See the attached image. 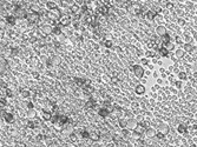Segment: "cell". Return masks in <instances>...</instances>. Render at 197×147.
Listing matches in <instances>:
<instances>
[{
  "mask_svg": "<svg viewBox=\"0 0 197 147\" xmlns=\"http://www.w3.org/2000/svg\"><path fill=\"white\" fill-rule=\"evenodd\" d=\"M27 20L30 24H37L39 19H40V16H39V13L38 12H34V11H31L28 14H27Z\"/></svg>",
  "mask_w": 197,
  "mask_h": 147,
  "instance_id": "1",
  "label": "cell"
},
{
  "mask_svg": "<svg viewBox=\"0 0 197 147\" xmlns=\"http://www.w3.org/2000/svg\"><path fill=\"white\" fill-rule=\"evenodd\" d=\"M131 69L133 71V73H135V75H136V78L142 79L144 77V68H143V66H142V65H135V66L131 67Z\"/></svg>",
  "mask_w": 197,
  "mask_h": 147,
  "instance_id": "2",
  "label": "cell"
},
{
  "mask_svg": "<svg viewBox=\"0 0 197 147\" xmlns=\"http://www.w3.org/2000/svg\"><path fill=\"white\" fill-rule=\"evenodd\" d=\"M14 16H16L17 18H21L22 19V18H27V13L24 8H21V7H17Z\"/></svg>",
  "mask_w": 197,
  "mask_h": 147,
  "instance_id": "3",
  "label": "cell"
},
{
  "mask_svg": "<svg viewBox=\"0 0 197 147\" xmlns=\"http://www.w3.org/2000/svg\"><path fill=\"white\" fill-rule=\"evenodd\" d=\"M2 118H4V120H5L7 124H13V122H14V116H13L12 113L4 112V113H2Z\"/></svg>",
  "mask_w": 197,
  "mask_h": 147,
  "instance_id": "4",
  "label": "cell"
},
{
  "mask_svg": "<svg viewBox=\"0 0 197 147\" xmlns=\"http://www.w3.org/2000/svg\"><path fill=\"white\" fill-rule=\"evenodd\" d=\"M144 132H145V127H144L143 124H137L136 127H135V134L136 135H142V134H144Z\"/></svg>",
  "mask_w": 197,
  "mask_h": 147,
  "instance_id": "5",
  "label": "cell"
},
{
  "mask_svg": "<svg viewBox=\"0 0 197 147\" xmlns=\"http://www.w3.org/2000/svg\"><path fill=\"white\" fill-rule=\"evenodd\" d=\"M145 92H146V88H145V86L142 85V84L137 85V86L135 87V93H136L137 95H143Z\"/></svg>",
  "mask_w": 197,
  "mask_h": 147,
  "instance_id": "6",
  "label": "cell"
},
{
  "mask_svg": "<svg viewBox=\"0 0 197 147\" xmlns=\"http://www.w3.org/2000/svg\"><path fill=\"white\" fill-rule=\"evenodd\" d=\"M70 24H71V19H70V16H61L60 20H59V25H60V26H69Z\"/></svg>",
  "mask_w": 197,
  "mask_h": 147,
  "instance_id": "7",
  "label": "cell"
},
{
  "mask_svg": "<svg viewBox=\"0 0 197 147\" xmlns=\"http://www.w3.org/2000/svg\"><path fill=\"white\" fill-rule=\"evenodd\" d=\"M52 113H51V111L48 110H44L43 113H41V118H43L45 121H51V119H52Z\"/></svg>",
  "mask_w": 197,
  "mask_h": 147,
  "instance_id": "8",
  "label": "cell"
},
{
  "mask_svg": "<svg viewBox=\"0 0 197 147\" xmlns=\"http://www.w3.org/2000/svg\"><path fill=\"white\" fill-rule=\"evenodd\" d=\"M156 16H157V13H156L155 10H149L145 12V18H146L148 20H154Z\"/></svg>",
  "mask_w": 197,
  "mask_h": 147,
  "instance_id": "9",
  "label": "cell"
},
{
  "mask_svg": "<svg viewBox=\"0 0 197 147\" xmlns=\"http://www.w3.org/2000/svg\"><path fill=\"white\" fill-rule=\"evenodd\" d=\"M109 113H110V110H109L107 107H101V108H99V111H98V115L101 116V118H106V116L109 115Z\"/></svg>",
  "mask_w": 197,
  "mask_h": 147,
  "instance_id": "10",
  "label": "cell"
},
{
  "mask_svg": "<svg viewBox=\"0 0 197 147\" xmlns=\"http://www.w3.org/2000/svg\"><path fill=\"white\" fill-rule=\"evenodd\" d=\"M98 13L101 16H107L109 14V7L106 5H100L98 7Z\"/></svg>",
  "mask_w": 197,
  "mask_h": 147,
  "instance_id": "11",
  "label": "cell"
},
{
  "mask_svg": "<svg viewBox=\"0 0 197 147\" xmlns=\"http://www.w3.org/2000/svg\"><path fill=\"white\" fill-rule=\"evenodd\" d=\"M6 22L11 26H14L17 22V16H6Z\"/></svg>",
  "mask_w": 197,
  "mask_h": 147,
  "instance_id": "12",
  "label": "cell"
},
{
  "mask_svg": "<svg viewBox=\"0 0 197 147\" xmlns=\"http://www.w3.org/2000/svg\"><path fill=\"white\" fill-rule=\"evenodd\" d=\"M96 105H97V101L93 98H89L87 101H86V107L87 108H95Z\"/></svg>",
  "mask_w": 197,
  "mask_h": 147,
  "instance_id": "13",
  "label": "cell"
},
{
  "mask_svg": "<svg viewBox=\"0 0 197 147\" xmlns=\"http://www.w3.org/2000/svg\"><path fill=\"white\" fill-rule=\"evenodd\" d=\"M70 121V119H69V116L67 115H63V114H61V115H59V125H60V126H63V125H65V124H67V122H69Z\"/></svg>",
  "mask_w": 197,
  "mask_h": 147,
  "instance_id": "14",
  "label": "cell"
},
{
  "mask_svg": "<svg viewBox=\"0 0 197 147\" xmlns=\"http://www.w3.org/2000/svg\"><path fill=\"white\" fill-rule=\"evenodd\" d=\"M177 132H178L179 134H186V133H188V128H186V126L184 124H181V125H178V127H177Z\"/></svg>",
  "mask_w": 197,
  "mask_h": 147,
  "instance_id": "15",
  "label": "cell"
},
{
  "mask_svg": "<svg viewBox=\"0 0 197 147\" xmlns=\"http://www.w3.org/2000/svg\"><path fill=\"white\" fill-rule=\"evenodd\" d=\"M90 139L92 141H98L100 139V134L98 132H90Z\"/></svg>",
  "mask_w": 197,
  "mask_h": 147,
  "instance_id": "16",
  "label": "cell"
},
{
  "mask_svg": "<svg viewBox=\"0 0 197 147\" xmlns=\"http://www.w3.org/2000/svg\"><path fill=\"white\" fill-rule=\"evenodd\" d=\"M46 8H47L48 11L57 10V4H56L54 1H47V2H46Z\"/></svg>",
  "mask_w": 197,
  "mask_h": 147,
  "instance_id": "17",
  "label": "cell"
},
{
  "mask_svg": "<svg viewBox=\"0 0 197 147\" xmlns=\"http://www.w3.org/2000/svg\"><path fill=\"white\" fill-rule=\"evenodd\" d=\"M162 41H163V45H164V46H166L168 44H170V42H171L170 34H168V33H166V34H164V35L162 37Z\"/></svg>",
  "mask_w": 197,
  "mask_h": 147,
  "instance_id": "18",
  "label": "cell"
},
{
  "mask_svg": "<svg viewBox=\"0 0 197 147\" xmlns=\"http://www.w3.org/2000/svg\"><path fill=\"white\" fill-rule=\"evenodd\" d=\"M156 32H157V34H158V35H160V37H163L164 34H166V30H165V27L162 26V25L156 28Z\"/></svg>",
  "mask_w": 197,
  "mask_h": 147,
  "instance_id": "19",
  "label": "cell"
},
{
  "mask_svg": "<svg viewBox=\"0 0 197 147\" xmlns=\"http://www.w3.org/2000/svg\"><path fill=\"white\" fill-rule=\"evenodd\" d=\"M52 34H54V35H61V27H59V25L58 26H53L52 27V32H51Z\"/></svg>",
  "mask_w": 197,
  "mask_h": 147,
  "instance_id": "20",
  "label": "cell"
},
{
  "mask_svg": "<svg viewBox=\"0 0 197 147\" xmlns=\"http://www.w3.org/2000/svg\"><path fill=\"white\" fill-rule=\"evenodd\" d=\"M158 131L162 132V133H164V134H166V133L169 132V126L165 125V124H160L159 126H158Z\"/></svg>",
  "mask_w": 197,
  "mask_h": 147,
  "instance_id": "21",
  "label": "cell"
},
{
  "mask_svg": "<svg viewBox=\"0 0 197 147\" xmlns=\"http://www.w3.org/2000/svg\"><path fill=\"white\" fill-rule=\"evenodd\" d=\"M159 54L162 55V57H168L169 55V49L165 47V46H162V47H159Z\"/></svg>",
  "mask_w": 197,
  "mask_h": 147,
  "instance_id": "22",
  "label": "cell"
},
{
  "mask_svg": "<svg viewBox=\"0 0 197 147\" xmlns=\"http://www.w3.org/2000/svg\"><path fill=\"white\" fill-rule=\"evenodd\" d=\"M27 127H30V128H37V127H39V122H37L36 120H30L27 122Z\"/></svg>",
  "mask_w": 197,
  "mask_h": 147,
  "instance_id": "23",
  "label": "cell"
},
{
  "mask_svg": "<svg viewBox=\"0 0 197 147\" xmlns=\"http://www.w3.org/2000/svg\"><path fill=\"white\" fill-rule=\"evenodd\" d=\"M75 82L77 85H79V86H84V85L87 84L86 80L85 79H83V78H75Z\"/></svg>",
  "mask_w": 197,
  "mask_h": 147,
  "instance_id": "24",
  "label": "cell"
},
{
  "mask_svg": "<svg viewBox=\"0 0 197 147\" xmlns=\"http://www.w3.org/2000/svg\"><path fill=\"white\" fill-rule=\"evenodd\" d=\"M20 95H21V98H24V99H27V98L31 97V92H30L28 89H22Z\"/></svg>",
  "mask_w": 197,
  "mask_h": 147,
  "instance_id": "25",
  "label": "cell"
},
{
  "mask_svg": "<svg viewBox=\"0 0 197 147\" xmlns=\"http://www.w3.org/2000/svg\"><path fill=\"white\" fill-rule=\"evenodd\" d=\"M118 125L120 126V128L125 130V128L128 127V121L125 120V119H119V121H118Z\"/></svg>",
  "mask_w": 197,
  "mask_h": 147,
  "instance_id": "26",
  "label": "cell"
},
{
  "mask_svg": "<svg viewBox=\"0 0 197 147\" xmlns=\"http://www.w3.org/2000/svg\"><path fill=\"white\" fill-rule=\"evenodd\" d=\"M192 48H194V46H192L191 44H189V42L184 44V46H183V49H184L185 52H191Z\"/></svg>",
  "mask_w": 197,
  "mask_h": 147,
  "instance_id": "27",
  "label": "cell"
},
{
  "mask_svg": "<svg viewBox=\"0 0 197 147\" xmlns=\"http://www.w3.org/2000/svg\"><path fill=\"white\" fill-rule=\"evenodd\" d=\"M103 45H104L106 48H112V47H113V42H112L111 40H109V39L104 40V41H103Z\"/></svg>",
  "mask_w": 197,
  "mask_h": 147,
  "instance_id": "28",
  "label": "cell"
},
{
  "mask_svg": "<svg viewBox=\"0 0 197 147\" xmlns=\"http://www.w3.org/2000/svg\"><path fill=\"white\" fill-rule=\"evenodd\" d=\"M80 137L83 138V139H90V132H87V131H81L80 132Z\"/></svg>",
  "mask_w": 197,
  "mask_h": 147,
  "instance_id": "29",
  "label": "cell"
},
{
  "mask_svg": "<svg viewBox=\"0 0 197 147\" xmlns=\"http://www.w3.org/2000/svg\"><path fill=\"white\" fill-rule=\"evenodd\" d=\"M52 12H53V13H50V14H48V16H51L52 19H57V18H59V16H60V13L58 12V10H54V11H52Z\"/></svg>",
  "mask_w": 197,
  "mask_h": 147,
  "instance_id": "30",
  "label": "cell"
},
{
  "mask_svg": "<svg viewBox=\"0 0 197 147\" xmlns=\"http://www.w3.org/2000/svg\"><path fill=\"white\" fill-rule=\"evenodd\" d=\"M178 79L182 80V81H184V80L188 79V75H186L185 72H179V73H178Z\"/></svg>",
  "mask_w": 197,
  "mask_h": 147,
  "instance_id": "31",
  "label": "cell"
},
{
  "mask_svg": "<svg viewBox=\"0 0 197 147\" xmlns=\"http://www.w3.org/2000/svg\"><path fill=\"white\" fill-rule=\"evenodd\" d=\"M84 89H85V92H87L89 94H90V93H92V92L95 91V89H93V87H92V86H90V84H86L85 87H84Z\"/></svg>",
  "mask_w": 197,
  "mask_h": 147,
  "instance_id": "32",
  "label": "cell"
},
{
  "mask_svg": "<svg viewBox=\"0 0 197 147\" xmlns=\"http://www.w3.org/2000/svg\"><path fill=\"white\" fill-rule=\"evenodd\" d=\"M48 105H50V107H51V110H50L51 112H56V111H57V108H58L57 104H56V102H53V101H51Z\"/></svg>",
  "mask_w": 197,
  "mask_h": 147,
  "instance_id": "33",
  "label": "cell"
},
{
  "mask_svg": "<svg viewBox=\"0 0 197 147\" xmlns=\"http://www.w3.org/2000/svg\"><path fill=\"white\" fill-rule=\"evenodd\" d=\"M155 137L157 138V139H159V140H162V139H164V137H165V134L164 133H162V132H156L155 133Z\"/></svg>",
  "mask_w": 197,
  "mask_h": 147,
  "instance_id": "34",
  "label": "cell"
},
{
  "mask_svg": "<svg viewBox=\"0 0 197 147\" xmlns=\"http://www.w3.org/2000/svg\"><path fill=\"white\" fill-rule=\"evenodd\" d=\"M51 122H52V124H58V122H59V114H56V115L52 116Z\"/></svg>",
  "mask_w": 197,
  "mask_h": 147,
  "instance_id": "35",
  "label": "cell"
},
{
  "mask_svg": "<svg viewBox=\"0 0 197 147\" xmlns=\"http://www.w3.org/2000/svg\"><path fill=\"white\" fill-rule=\"evenodd\" d=\"M26 107L28 108V111H30V110H33V108H34V105H33V102H31V101H27Z\"/></svg>",
  "mask_w": 197,
  "mask_h": 147,
  "instance_id": "36",
  "label": "cell"
},
{
  "mask_svg": "<svg viewBox=\"0 0 197 147\" xmlns=\"http://www.w3.org/2000/svg\"><path fill=\"white\" fill-rule=\"evenodd\" d=\"M182 80H178V81H176L175 82V87L176 88H178V89H181L182 88Z\"/></svg>",
  "mask_w": 197,
  "mask_h": 147,
  "instance_id": "37",
  "label": "cell"
},
{
  "mask_svg": "<svg viewBox=\"0 0 197 147\" xmlns=\"http://www.w3.org/2000/svg\"><path fill=\"white\" fill-rule=\"evenodd\" d=\"M145 54H146V57H148V58H154V57H155V52H152V51H148Z\"/></svg>",
  "mask_w": 197,
  "mask_h": 147,
  "instance_id": "38",
  "label": "cell"
},
{
  "mask_svg": "<svg viewBox=\"0 0 197 147\" xmlns=\"http://www.w3.org/2000/svg\"><path fill=\"white\" fill-rule=\"evenodd\" d=\"M71 11H72L73 13H78V12H79V7H78V6H72V7H71Z\"/></svg>",
  "mask_w": 197,
  "mask_h": 147,
  "instance_id": "39",
  "label": "cell"
},
{
  "mask_svg": "<svg viewBox=\"0 0 197 147\" xmlns=\"http://www.w3.org/2000/svg\"><path fill=\"white\" fill-rule=\"evenodd\" d=\"M182 42H183V39L181 37H176V44H178V45H182Z\"/></svg>",
  "mask_w": 197,
  "mask_h": 147,
  "instance_id": "40",
  "label": "cell"
},
{
  "mask_svg": "<svg viewBox=\"0 0 197 147\" xmlns=\"http://www.w3.org/2000/svg\"><path fill=\"white\" fill-rule=\"evenodd\" d=\"M140 63H142V65H149V60L146 58H143L140 60Z\"/></svg>",
  "mask_w": 197,
  "mask_h": 147,
  "instance_id": "41",
  "label": "cell"
},
{
  "mask_svg": "<svg viewBox=\"0 0 197 147\" xmlns=\"http://www.w3.org/2000/svg\"><path fill=\"white\" fill-rule=\"evenodd\" d=\"M0 102H1V106H5L6 104H7L6 99H5V98H2V97H1V100H0Z\"/></svg>",
  "mask_w": 197,
  "mask_h": 147,
  "instance_id": "42",
  "label": "cell"
},
{
  "mask_svg": "<svg viewBox=\"0 0 197 147\" xmlns=\"http://www.w3.org/2000/svg\"><path fill=\"white\" fill-rule=\"evenodd\" d=\"M32 77L34 79H39V73H38V72H33L32 73Z\"/></svg>",
  "mask_w": 197,
  "mask_h": 147,
  "instance_id": "43",
  "label": "cell"
},
{
  "mask_svg": "<svg viewBox=\"0 0 197 147\" xmlns=\"http://www.w3.org/2000/svg\"><path fill=\"white\" fill-rule=\"evenodd\" d=\"M44 138H45V137H44L43 134H40V135H38V137H37V140H38V141H41V140H44Z\"/></svg>",
  "mask_w": 197,
  "mask_h": 147,
  "instance_id": "44",
  "label": "cell"
},
{
  "mask_svg": "<svg viewBox=\"0 0 197 147\" xmlns=\"http://www.w3.org/2000/svg\"><path fill=\"white\" fill-rule=\"evenodd\" d=\"M28 114H30V116H36V113H34V111L33 110H30V113H28Z\"/></svg>",
  "mask_w": 197,
  "mask_h": 147,
  "instance_id": "45",
  "label": "cell"
},
{
  "mask_svg": "<svg viewBox=\"0 0 197 147\" xmlns=\"http://www.w3.org/2000/svg\"><path fill=\"white\" fill-rule=\"evenodd\" d=\"M166 7H168V8H174V5H172V4H171V2H168V4H166Z\"/></svg>",
  "mask_w": 197,
  "mask_h": 147,
  "instance_id": "46",
  "label": "cell"
},
{
  "mask_svg": "<svg viewBox=\"0 0 197 147\" xmlns=\"http://www.w3.org/2000/svg\"><path fill=\"white\" fill-rule=\"evenodd\" d=\"M12 53H13V54L16 55L17 53H18V48H12Z\"/></svg>",
  "mask_w": 197,
  "mask_h": 147,
  "instance_id": "47",
  "label": "cell"
},
{
  "mask_svg": "<svg viewBox=\"0 0 197 147\" xmlns=\"http://www.w3.org/2000/svg\"><path fill=\"white\" fill-rule=\"evenodd\" d=\"M70 138H71V141H76V135H73V134H72Z\"/></svg>",
  "mask_w": 197,
  "mask_h": 147,
  "instance_id": "48",
  "label": "cell"
},
{
  "mask_svg": "<svg viewBox=\"0 0 197 147\" xmlns=\"http://www.w3.org/2000/svg\"><path fill=\"white\" fill-rule=\"evenodd\" d=\"M81 11H83V12H86V11H87V7H86V6L84 5L83 7H81Z\"/></svg>",
  "mask_w": 197,
  "mask_h": 147,
  "instance_id": "49",
  "label": "cell"
},
{
  "mask_svg": "<svg viewBox=\"0 0 197 147\" xmlns=\"http://www.w3.org/2000/svg\"><path fill=\"white\" fill-rule=\"evenodd\" d=\"M191 52H192V53H197V47H194V48H192Z\"/></svg>",
  "mask_w": 197,
  "mask_h": 147,
  "instance_id": "50",
  "label": "cell"
},
{
  "mask_svg": "<svg viewBox=\"0 0 197 147\" xmlns=\"http://www.w3.org/2000/svg\"><path fill=\"white\" fill-rule=\"evenodd\" d=\"M148 131H149L148 133H149L150 135H152V134H154V132H152V130H148Z\"/></svg>",
  "mask_w": 197,
  "mask_h": 147,
  "instance_id": "51",
  "label": "cell"
},
{
  "mask_svg": "<svg viewBox=\"0 0 197 147\" xmlns=\"http://www.w3.org/2000/svg\"><path fill=\"white\" fill-rule=\"evenodd\" d=\"M192 130H197V125H192Z\"/></svg>",
  "mask_w": 197,
  "mask_h": 147,
  "instance_id": "52",
  "label": "cell"
},
{
  "mask_svg": "<svg viewBox=\"0 0 197 147\" xmlns=\"http://www.w3.org/2000/svg\"><path fill=\"white\" fill-rule=\"evenodd\" d=\"M194 77H195V78H197V72H196V73H194Z\"/></svg>",
  "mask_w": 197,
  "mask_h": 147,
  "instance_id": "53",
  "label": "cell"
}]
</instances>
